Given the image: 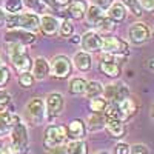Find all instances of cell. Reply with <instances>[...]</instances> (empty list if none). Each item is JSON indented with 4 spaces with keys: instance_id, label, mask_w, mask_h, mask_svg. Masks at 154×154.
<instances>
[{
    "instance_id": "obj_1",
    "label": "cell",
    "mask_w": 154,
    "mask_h": 154,
    "mask_svg": "<svg viewBox=\"0 0 154 154\" xmlns=\"http://www.w3.org/2000/svg\"><path fill=\"white\" fill-rule=\"evenodd\" d=\"M5 26L9 29H25L34 32L40 28V17L32 12H22V14H6Z\"/></svg>"
},
{
    "instance_id": "obj_2",
    "label": "cell",
    "mask_w": 154,
    "mask_h": 154,
    "mask_svg": "<svg viewBox=\"0 0 154 154\" xmlns=\"http://www.w3.org/2000/svg\"><path fill=\"white\" fill-rule=\"evenodd\" d=\"M8 59L12 63V66L16 68L17 72H29L32 68V60L26 53V46L20 43H8Z\"/></svg>"
},
{
    "instance_id": "obj_3",
    "label": "cell",
    "mask_w": 154,
    "mask_h": 154,
    "mask_svg": "<svg viewBox=\"0 0 154 154\" xmlns=\"http://www.w3.org/2000/svg\"><path fill=\"white\" fill-rule=\"evenodd\" d=\"M11 136V145L12 151L17 154H25L28 151V143H29V137H28V130L25 123H17L14 128H11L9 131Z\"/></svg>"
},
{
    "instance_id": "obj_4",
    "label": "cell",
    "mask_w": 154,
    "mask_h": 154,
    "mask_svg": "<svg viewBox=\"0 0 154 154\" xmlns=\"http://www.w3.org/2000/svg\"><path fill=\"white\" fill-rule=\"evenodd\" d=\"M68 139L66 134V126L63 125H51L45 130V136H43V146L45 149H51L54 146L63 145L65 140Z\"/></svg>"
},
{
    "instance_id": "obj_5",
    "label": "cell",
    "mask_w": 154,
    "mask_h": 154,
    "mask_svg": "<svg viewBox=\"0 0 154 154\" xmlns=\"http://www.w3.org/2000/svg\"><path fill=\"white\" fill-rule=\"evenodd\" d=\"M72 71V62L63 54L56 56L53 60H51V65H49V72L51 75L57 80H65L69 77Z\"/></svg>"
},
{
    "instance_id": "obj_6",
    "label": "cell",
    "mask_w": 154,
    "mask_h": 154,
    "mask_svg": "<svg viewBox=\"0 0 154 154\" xmlns=\"http://www.w3.org/2000/svg\"><path fill=\"white\" fill-rule=\"evenodd\" d=\"M102 51L105 54L111 56H126L130 53V45L128 42L122 40L119 37H103V43H102Z\"/></svg>"
},
{
    "instance_id": "obj_7",
    "label": "cell",
    "mask_w": 154,
    "mask_h": 154,
    "mask_svg": "<svg viewBox=\"0 0 154 154\" xmlns=\"http://www.w3.org/2000/svg\"><path fill=\"white\" fill-rule=\"evenodd\" d=\"M103 99L108 103H119L123 99L130 97V88L125 83L117 82V83H109L103 88Z\"/></svg>"
},
{
    "instance_id": "obj_8",
    "label": "cell",
    "mask_w": 154,
    "mask_h": 154,
    "mask_svg": "<svg viewBox=\"0 0 154 154\" xmlns=\"http://www.w3.org/2000/svg\"><path fill=\"white\" fill-rule=\"evenodd\" d=\"M102 43H103V37L97 31H86L83 35H80V45L85 53L102 51Z\"/></svg>"
},
{
    "instance_id": "obj_9",
    "label": "cell",
    "mask_w": 154,
    "mask_h": 154,
    "mask_svg": "<svg viewBox=\"0 0 154 154\" xmlns=\"http://www.w3.org/2000/svg\"><path fill=\"white\" fill-rule=\"evenodd\" d=\"M63 111V96L60 93H49L45 100V112L48 119H56Z\"/></svg>"
},
{
    "instance_id": "obj_10",
    "label": "cell",
    "mask_w": 154,
    "mask_h": 154,
    "mask_svg": "<svg viewBox=\"0 0 154 154\" xmlns=\"http://www.w3.org/2000/svg\"><path fill=\"white\" fill-rule=\"evenodd\" d=\"M35 34L25 31V29H8L5 34V42L6 43H20L23 46L31 45L35 42Z\"/></svg>"
},
{
    "instance_id": "obj_11",
    "label": "cell",
    "mask_w": 154,
    "mask_h": 154,
    "mask_svg": "<svg viewBox=\"0 0 154 154\" xmlns=\"http://www.w3.org/2000/svg\"><path fill=\"white\" fill-rule=\"evenodd\" d=\"M128 37H130V40L134 45H142V43L148 42V38H149V28L142 22H136L130 26Z\"/></svg>"
},
{
    "instance_id": "obj_12",
    "label": "cell",
    "mask_w": 154,
    "mask_h": 154,
    "mask_svg": "<svg viewBox=\"0 0 154 154\" xmlns=\"http://www.w3.org/2000/svg\"><path fill=\"white\" fill-rule=\"evenodd\" d=\"M99 69L105 75L112 77V79H117V77L120 75V72H122L120 65L116 62V56H111V54H105L103 56V59H102L100 65H99Z\"/></svg>"
},
{
    "instance_id": "obj_13",
    "label": "cell",
    "mask_w": 154,
    "mask_h": 154,
    "mask_svg": "<svg viewBox=\"0 0 154 154\" xmlns=\"http://www.w3.org/2000/svg\"><path fill=\"white\" fill-rule=\"evenodd\" d=\"M26 111L29 114L32 123L38 125L43 120V116H45V102L42 99H38V97L31 99L29 103L26 105Z\"/></svg>"
},
{
    "instance_id": "obj_14",
    "label": "cell",
    "mask_w": 154,
    "mask_h": 154,
    "mask_svg": "<svg viewBox=\"0 0 154 154\" xmlns=\"http://www.w3.org/2000/svg\"><path fill=\"white\" fill-rule=\"evenodd\" d=\"M66 134L71 140H83L86 137V125L82 119H74L66 126Z\"/></svg>"
},
{
    "instance_id": "obj_15",
    "label": "cell",
    "mask_w": 154,
    "mask_h": 154,
    "mask_svg": "<svg viewBox=\"0 0 154 154\" xmlns=\"http://www.w3.org/2000/svg\"><path fill=\"white\" fill-rule=\"evenodd\" d=\"M117 108H119V111H120V114H122V119H123V122L125 120H128V119H131L133 116L137 112V102L130 96V97H126V99H123L122 102H119L117 103Z\"/></svg>"
},
{
    "instance_id": "obj_16",
    "label": "cell",
    "mask_w": 154,
    "mask_h": 154,
    "mask_svg": "<svg viewBox=\"0 0 154 154\" xmlns=\"http://www.w3.org/2000/svg\"><path fill=\"white\" fill-rule=\"evenodd\" d=\"M32 75L35 80H43L45 77H48L49 74V62L45 59V57H37L34 62H32Z\"/></svg>"
},
{
    "instance_id": "obj_17",
    "label": "cell",
    "mask_w": 154,
    "mask_h": 154,
    "mask_svg": "<svg viewBox=\"0 0 154 154\" xmlns=\"http://www.w3.org/2000/svg\"><path fill=\"white\" fill-rule=\"evenodd\" d=\"M40 31L45 35H54L59 31V22L54 16L43 14L40 17Z\"/></svg>"
},
{
    "instance_id": "obj_18",
    "label": "cell",
    "mask_w": 154,
    "mask_h": 154,
    "mask_svg": "<svg viewBox=\"0 0 154 154\" xmlns=\"http://www.w3.org/2000/svg\"><path fill=\"white\" fill-rule=\"evenodd\" d=\"M86 9H88V3L85 0H72L68 6V16L74 20H82L85 19Z\"/></svg>"
},
{
    "instance_id": "obj_19",
    "label": "cell",
    "mask_w": 154,
    "mask_h": 154,
    "mask_svg": "<svg viewBox=\"0 0 154 154\" xmlns=\"http://www.w3.org/2000/svg\"><path fill=\"white\" fill-rule=\"evenodd\" d=\"M72 63L75 65V68L79 71H89L93 66V59L89 56V53H85V51H79V53H75L74 57H72Z\"/></svg>"
},
{
    "instance_id": "obj_20",
    "label": "cell",
    "mask_w": 154,
    "mask_h": 154,
    "mask_svg": "<svg viewBox=\"0 0 154 154\" xmlns=\"http://www.w3.org/2000/svg\"><path fill=\"white\" fill-rule=\"evenodd\" d=\"M114 23H122L126 19V8L120 3V2H114L109 9H108V14H106Z\"/></svg>"
},
{
    "instance_id": "obj_21",
    "label": "cell",
    "mask_w": 154,
    "mask_h": 154,
    "mask_svg": "<svg viewBox=\"0 0 154 154\" xmlns=\"http://www.w3.org/2000/svg\"><path fill=\"white\" fill-rule=\"evenodd\" d=\"M105 117H103V114H96L93 112L91 116L88 117L86 120V131H91V133H96V131H100V130H103L105 128Z\"/></svg>"
},
{
    "instance_id": "obj_22",
    "label": "cell",
    "mask_w": 154,
    "mask_h": 154,
    "mask_svg": "<svg viewBox=\"0 0 154 154\" xmlns=\"http://www.w3.org/2000/svg\"><path fill=\"white\" fill-rule=\"evenodd\" d=\"M105 128H106V131L109 133V136L111 137H116V139L123 137V134L126 131V128H125V125H123L122 120H106Z\"/></svg>"
},
{
    "instance_id": "obj_23",
    "label": "cell",
    "mask_w": 154,
    "mask_h": 154,
    "mask_svg": "<svg viewBox=\"0 0 154 154\" xmlns=\"http://www.w3.org/2000/svg\"><path fill=\"white\" fill-rule=\"evenodd\" d=\"M68 91L72 96H82L86 91V80L82 79V77H74L71 79L69 85H68Z\"/></svg>"
},
{
    "instance_id": "obj_24",
    "label": "cell",
    "mask_w": 154,
    "mask_h": 154,
    "mask_svg": "<svg viewBox=\"0 0 154 154\" xmlns=\"http://www.w3.org/2000/svg\"><path fill=\"white\" fill-rule=\"evenodd\" d=\"M105 14L102 12V9H99L97 6H94V5H89L88 6V9H86V14H85V17H86V22H88V25L89 26H96L97 25V22L103 17Z\"/></svg>"
},
{
    "instance_id": "obj_25",
    "label": "cell",
    "mask_w": 154,
    "mask_h": 154,
    "mask_svg": "<svg viewBox=\"0 0 154 154\" xmlns=\"http://www.w3.org/2000/svg\"><path fill=\"white\" fill-rule=\"evenodd\" d=\"M102 93H103V85L97 80H89L86 82V91H85V96L88 99H94V97H99Z\"/></svg>"
},
{
    "instance_id": "obj_26",
    "label": "cell",
    "mask_w": 154,
    "mask_h": 154,
    "mask_svg": "<svg viewBox=\"0 0 154 154\" xmlns=\"http://www.w3.org/2000/svg\"><path fill=\"white\" fill-rule=\"evenodd\" d=\"M100 34L102 32H105V34H108V32H111V31H114V28H116V23L108 17V16H103L99 22H97V25L94 26Z\"/></svg>"
},
{
    "instance_id": "obj_27",
    "label": "cell",
    "mask_w": 154,
    "mask_h": 154,
    "mask_svg": "<svg viewBox=\"0 0 154 154\" xmlns=\"http://www.w3.org/2000/svg\"><path fill=\"white\" fill-rule=\"evenodd\" d=\"M106 106H108V102L103 97H100V96L89 100V108H91V111L96 112V114H103Z\"/></svg>"
},
{
    "instance_id": "obj_28",
    "label": "cell",
    "mask_w": 154,
    "mask_h": 154,
    "mask_svg": "<svg viewBox=\"0 0 154 154\" xmlns=\"http://www.w3.org/2000/svg\"><path fill=\"white\" fill-rule=\"evenodd\" d=\"M66 154H86V143L83 140H71L66 145Z\"/></svg>"
},
{
    "instance_id": "obj_29",
    "label": "cell",
    "mask_w": 154,
    "mask_h": 154,
    "mask_svg": "<svg viewBox=\"0 0 154 154\" xmlns=\"http://www.w3.org/2000/svg\"><path fill=\"white\" fill-rule=\"evenodd\" d=\"M0 119H2L9 128H14L17 123H20V117L16 112H11V111H2L0 112Z\"/></svg>"
},
{
    "instance_id": "obj_30",
    "label": "cell",
    "mask_w": 154,
    "mask_h": 154,
    "mask_svg": "<svg viewBox=\"0 0 154 154\" xmlns=\"http://www.w3.org/2000/svg\"><path fill=\"white\" fill-rule=\"evenodd\" d=\"M126 9H130V12H133V14L136 17H140L143 14V11H142V6H140L139 3V0H122L120 2Z\"/></svg>"
},
{
    "instance_id": "obj_31",
    "label": "cell",
    "mask_w": 154,
    "mask_h": 154,
    "mask_svg": "<svg viewBox=\"0 0 154 154\" xmlns=\"http://www.w3.org/2000/svg\"><path fill=\"white\" fill-rule=\"evenodd\" d=\"M59 35L60 37H71L72 32H74V26H72V23L66 19H63L60 23H59Z\"/></svg>"
},
{
    "instance_id": "obj_32",
    "label": "cell",
    "mask_w": 154,
    "mask_h": 154,
    "mask_svg": "<svg viewBox=\"0 0 154 154\" xmlns=\"http://www.w3.org/2000/svg\"><path fill=\"white\" fill-rule=\"evenodd\" d=\"M23 8L22 0H5V11H8V14H17Z\"/></svg>"
},
{
    "instance_id": "obj_33",
    "label": "cell",
    "mask_w": 154,
    "mask_h": 154,
    "mask_svg": "<svg viewBox=\"0 0 154 154\" xmlns=\"http://www.w3.org/2000/svg\"><path fill=\"white\" fill-rule=\"evenodd\" d=\"M42 2L45 5H48L49 8L59 11V9H63V8H68L72 0H42Z\"/></svg>"
},
{
    "instance_id": "obj_34",
    "label": "cell",
    "mask_w": 154,
    "mask_h": 154,
    "mask_svg": "<svg viewBox=\"0 0 154 154\" xmlns=\"http://www.w3.org/2000/svg\"><path fill=\"white\" fill-rule=\"evenodd\" d=\"M34 82H35V79L31 72H23L19 75V85L22 88H31L34 85Z\"/></svg>"
},
{
    "instance_id": "obj_35",
    "label": "cell",
    "mask_w": 154,
    "mask_h": 154,
    "mask_svg": "<svg viewBox=\"0 0 154 154\" xmlns=\"http://www.w3.org/2000/svg\"><path fill=\"white\" fill-rule=\"evenodd\" d=\"M9 79H11V72H9V69L3 65V63H0V88L3 89V86L8 85Z\"/></svg>"
},
{
    "instance_id": "obj_36",
    "label": "cell",
    "mask_w": 154,
    "mask_h": 154,
    "mask_svg": "<svg viewBox=\"0 0 154 154\" xmlns=\"http://www.w3.org/2000/svg\"><path fill=\"white\" fill-rule=\"evenodd\" d=\"M130 154H149V149L143 143H136L130 146Z\"/></svg>"
},
{
    "instance_id": "obj_37",
    "label": "cell",
    "mask_w": 154,
    "mask_h": 154,
    "mask_svg": "<svg viewBox=\"0 0 154 154\" xmlns=\"http://www.w3.org/2000/svg\"><path fill=\"white\" fill-rule=\"evenodd\" d=\"M23 2V6H26V8H29V9H32V11H37V9H40V6H42V0H22Z\"/></svg>"
},
{
    "instance_id": "obj_38",
    "label": "cell",
    "mask_w": 154,
    "mask_h": 154,
    "mask_svg": "<svg viewBox=\"0 0 154 154\" xmlns=\"http://www.w3.org/2000/svg\"><path fill=\"white\" fill-rule=\"evenodd\" d=\"M93 2V5L94 6H97L99 9H109V6L114 3V0H91Z\"/></svg>"
},
{
    "instance_id": "obj_39",
    "label": "cell",
    "mask_w": 154,
    "mask_h": 154,
    "mask_svg": "<svg viewBox=\"0 0 154 154\" xmlns=\"http://www.w3.org/2000/svg\"><path fill=\"white\" fill-rule=\"evenodd\" d=\"M9 102H11V96L5 89H0V109H3L6 105H9Z\"/></svg>"
},
{
    "instance_id": "obj_40",
    "label": "cell",
    "mask_w": 154,
    "mask_h": 154,
    "mask_svg": "<svg viewBox=\"0 0 154 154\" xmlns=\"http://www.w3.org/2000/svg\"><path fill=\"white\" fill-rule=\"evenodd\" d=\"M114 154H130V145L125 142L117 143L114 146Z\"/></svg>"
},
{
    "instance_id": "obj_41",
    "label": "cell",
    "mask_w": 154,
    "mask_h": 154,
    "mask_svg": "<svg viewBox=\"0 0 154 154\" xmlns=\"http://www.w3.org/2000/svg\"><path fill=\"white\" fill-rule=\"evenodd\" d=\"M142 11H154V0H139Z\"/></svg>"
},
{
    "instance_id": "obj_42",
    "label": "cell",
    "mask_w": 154,
    "mask_h": 154,
    "mask_svg": "<svg viewBox=\"0 0 154 154\" xmlns=\"http://www.w3.org/2000/svg\"><path fill=\"white\" fill-rule=\"evenodd\" d=\"M46 154H66V146L65 145H59V146H54L46 151Z\"/></svg>"
},
{
    "instance_id": "obj_43",
    "label": "cell",
    "mask_w": 154,
    "mask_h": 154,
    "mask_svg": "<svg viewBox=\"0 0 154 154\" xmlns=\"http://www.w3.org/2000/svg\"><path fill=\"white\" fill-rule=\"evenodd\" d=\"M9 131H11V128H9L2 119H0V139H2L3 136H6Z\"/></svg>"
},
{
    "instance_id": "obj_44",
    "label": "cell",
    "mask_w": 154,
    "mask_h": 154,
    "mask_svg": "<svg viewBox=\"0 0 154 154\" xmlns=\"http://www.w3.org/2000/svg\"><path fill=\"white\" fill-rule=\"evenodd\" d=\"M5 20H6V12L5 9L0 8V26H5Z\"/></svg>"
},
{
    "instance_id": "obj_45",
    "label": "cell",
    "mask_w": 154,
    "mask_h": 154,
    "mask_svg": "<svg viewBox=\"0 0 154 154\" xmlns=\"http://www.w3.org/2000/svg\"><path fill=\"white\" fill-rule=\"evenodd\" d=\"M69 40H71V43H80V35H72Z\"/></svg>"
},
{
    "instance_id": "obj_46",
    "label": "cell",
    "mask_w": 154,
    "mask_h": 154,
    "mask_svg": "<svg viewBox=\"0 0 154 154\" xmlns=\"http://www.w3.org/2000/svg\"><path fill=\"white\" fill-rule=\"evenodd\" d=\"M148 66H149V69L154 72V60H149V63H148Z\"/></svg>"
},
{
    "instance_id": "obj_47",
    "label": "cell",
    "mask_w": 154,
    "mask_h": 154,
    "mask_svg": "<svg viewBox=\"0 0 154 154\" xmlns=\"http://www.w3.org/2000/svg\"><path fill=\"white\" fill-rule=\"evenodd\" d=\"M0 154H5V148L2 146V142H0Z\"/></svg>"
},
{
    "instance_id": "obj_48",
    "label": "cell",
    "mask_w": 154,
    "mask_h": 154,
    "mask_svg": "<svg viewBox=\"0 0 154 154\" xmlns=\"http://www.w3.org/2000/svg\"><path fill=\"white\" fill-rule=\"evenodd\" d=\"M151 117L154 119V105H152V108H151Z\"/></svg>"
},
{
    "instance_id": "obj_49",
    "label": "cell",
    "mask_w": 154,
    "mask_h": 154,
    "mask_svg": "<svg viewBox=\"0 0 154 154\" xmlns=\"http://www.w3.org/2000/svg\"><path fill=\"white\" fill-rule=\"evenodd\" d=\"M96 154H108L106 151H99V152H96Z\"/></svg>"
},
{
    "instance_id": "obj_50",
    "label": "cell",
    "mask_w": 154,
    "mask_h": 154,
    "mask_svg": "<svg viewBox=\"0 0 154 154\" xmlns=\"http://www.w3.org/2000/svg\"><path fill=\"white\" fill-rule=\"evenodd\" d=\"M152 35H154V31H152Z\"/></svg>"
}]
</instances>
